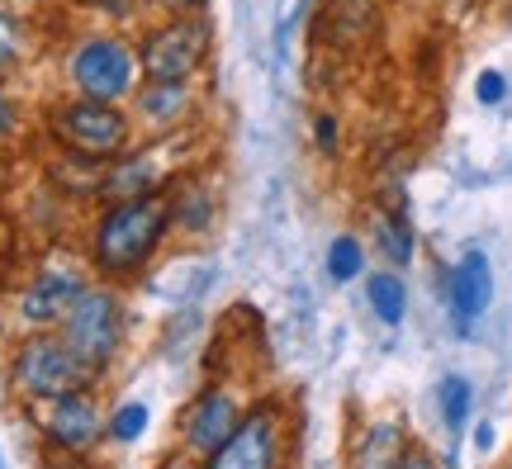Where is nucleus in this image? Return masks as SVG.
Segmentation results:
<instances>
[{"instance_id": "27", "label": "nucleus", "mask_w": 512, "mask_h": 469, "mask_svg": "<svg viewBox=\"0 0 512 469\" xmlns=\"http://www.w3.org/2000/svg\"><path fill=\"white\" fill-rule=\"evenodd\" d=\"M508 469H512V465H508Z\"/></svg>"}, {"instance_id": "5", "label": "nucleus", "mask_w": 512, "mask_h": 469, "mask_svg": "<svg viewBox=\"0 0 512 469\" xmlns=\"http://www.w3.org/2000/svg\"><path fill=\"white\" fill-rule=\"evenodd\" d=\"M204 53H209V29L195 19H181V24H166L162 34H152L143 53V72L152 86H181L204 62Z\"/></svg>"}, {"instance_id": "3", "label": "nucleus", "mask_w": 512, "mask_h": 469, "mask_svg": "<svg viewBox=\"0 0 512 469\" xmlns=\"http://www.w3.org/2000/svg\"><path fill=\"white\" fill-rule=\"evenodd\" d=\"M57 138L81 152V157H119L128 143V124L119 109H110V100H81V105H67L53 119Z\"/></svg>"}, {"instance_id": "7", "label": "nucleus", "mask_w": 512, "mask_h": 469, "mask_svg": "<svg viewBox=\"0 0 512 469\" xmlns=\"http://www.w3.org/2000/svg\"><path fill=\"white\" fill-rule=\"evenodd\" d=\"M280 465V441H275V417L252 413L238 422V432L223 441L219 451L209 455L204 469H275Z\"/></svg>"}, {"instance_id": "11", "label": "nucleus", "mask_w": 512, "mask_h": 469, "mask_svg": "<svg viewBox=\"0 0 512 469\" xmlns=\"http://www.w3.org/2000/svg\"><path fill=\"white\" fill-rule=\"evenodd\" d=\"M81 280L76 275H43V280H34L29 285V294H24V318L29 323H53V318H67L72 313V304L81 299Z\"/></svg>"}, {"instance_id": "8", "label": "nucleus", "mask_w": 512, "mask_h": 469, "mask_svg": "<svg viewBox=\"0 0 512 469\" xmlns=\"http://www.w3.org/2000/svg\"><path fill=\"white\" fill-rule=\"evenodd\" d=\"M43 427H48V436H53L57 446L81 451V446H91L95 436H100V413H95L91 398L76 389V394H62V398H53V403H48Z\"/></svg>"}, {"instance_id": "21", "label": "nucleus", "mask_w": 512, "mask_h": 469, "mask_svg": "<svg viewBox=\"0 0 512 469\" xmlns=\"http://www.w3.org/2000/svg\"><path fill=\"white\" fill-rule=\"evenodd\" d=\"M475 95L484 100V105H498L503 95H508V81H503V72H484L475 81Z\"/></svg>"}, {"instance_id": "9", "label": "nucleus", "mask_w": 512, "mask_h": 469, "mask_svg": "<svg viewBox=\"0 0 512 469\" xmlns=\"http://www.w3.org/2000/svg\"><path fill=\"white\" fill-rule=\"evenodd\" d=\"M489 299H494V271H489V256L470 252L456 271H451V308H456L460 323H470V318H479V313L489 308Z\"/></svg>"}, {"instance_id": "2", "label": "nucleus", "mask_w": 512, "mask_h": 469, "mask_svg": "<svg viewBox=\"0 0 512 469\" xmlns=\"http://www.w3.org/2000/svg\"><path fill=\"white\" fill-rule=\"evenodd\" d=\"M15 379L24 394L34 398H62V394H76L86 379H91V365L76 356L67 342H48V337H38L19 351L15 361Z\"/></svg>"}, {"instance_id": "14", "label": "nucleus", "mask_w": 512, "mask_h": 469, "mask_svg": "<svg viewBox=\"0 0 512 469\" xmlns=\"http://www.w3.org/2000/svg\"><path fill=\"white\" fill-rule=\"evenodd\" d=\"M370 228H375V247H380V256L389 261V266H408V261H413V228H408V218L403 214L380 209Z\"/></svg>"}, {"instance_id": "20", "label": "nucleus", "mask_w": 512, "mask_h": 469, "mask_svg": "<svg viewBox=\"0 0 512 469\" xmlns=\"http://www.w3.org/2000/svg\"><path fill=\"white\" fill-rule=\"evenodd\" d=\"M19 57V24L10 15H0V72Z\"/></svg>"}, {"instance_id": "25", "label": "nucleus", "mask_w": 512, "mask_h": 469, "mask_svg": "<svg viewBox=\"0 0 512 469\" xmlns=\"http://www.w3.org/2000/svg\"><path fill=\"white\" fill-rule=\"evenodd\" d=\"M166 5H176V10H200L204 0H166Z\"/></svg>"}, {"instance_id": "4", "label": "nucleus", "mask_w": 512, "mask_h": 469, "mask_svg": "<svg viewBox=\"0 0 512 469\" xmlns=\"http://www.w3.org/2000/svg\"><path fill=\"white\" fill-rule=\"evenodd\" d=\"M67 346H72L91 370L110 361L114 346H119V304H114V294H105V289H81V299H76L72 313H67Z\"/></svg>"}, {"instance_id": "26", "label": "nucleus", "mask_w": 512, "mask_h": 469, "mask_svg": "<svg viewBox=\"0 0 512 469\" xmlns=\"http://www.w3.org/2000/svg\"><path fill=\"white\" fill-rule=\"evenodd\" d=\"M166 469H185V465H166Z\"/></svg>"}, {"instance_id": "19", "label": "nucleus", "mask_w": 512, "mask_h": 469, "mask_svg": "<svg viewBox=\"0 0 512 469\" xmlns=\"http://www.w3.org/2000/svg\"><path fill=\"white\" fill-rule=\"evenodd\" d=\"M143 427H147V408H143V403H124V408L114 413V427H110V432L119 436V441H133V436L143 432Z\"/></svg>"}, {"instance_id": "22", "label": "nucleus", "mask_w": 512, "mask_h": 469, "mask_svg": "<svg viewBox=\"0 0 512 469\" xmlns=\"http://www.w3.org/2000/svg\"><path fill=\"white\" fill-rule=\"evenodd\" d=\"M399 469H437V465H432V455H427V451L408 446V455H403V465H399Z\"/></svg>"}, {"instance_id": "12", "label": "nucleus", "mask_w": 512, "mask_h": 469, "mask_svg": "<svg viewBox=\"0 0 512 469\" xmlns=\"http://www.w3.org/2000/svg\"><path fill=\"white\" fill-rule=\"evenodd\" d=\"M318 34L342 43V48L347 43H366L375 34V0H328Z\"/></svg>"}, {"instance_id": "24", "label": "nucleus", "mask_w": 512, "mask_h": 469, "mask_svg": "<svg viewBox=\"0 0 512 469\" xmlns=\"http://www.w3.org/2000/svg\"><path fill=\"white\" fill-rule=\"evenodd\" d=\"M10 124H15V114H10V105H5V100H0V138H5V133H10Z\"/></svg>"}, {"instance_id": "18", "label": "nucleus", "mask_w": 512, "mask_h": 469, "mask_svg": "<svg viewBox=\"0 0 512 469\" xmlns=\"http://www.w3.org/2000/svg\"><path fill=\"white\" fill-rule=\"evenodd\" d=\"M147 109H152L157 119H176L185 109L181 86H152V91H147Z\"/></svg>"}, {"instance_id": "15", "label": "nucleus", "mask_w": 512, "mask_h": 469, "mask_svg": "<svg viewBox=\"0 0 512 469\" xmlns=\"http://www.w3.org/2000/svg\"><path fill=\"white\" fill-rule=\"evenodd\" d=\"M370 308H375V318L389 327L403 323V313H408V289L394 271H375L370 275Z\"/></svg>"}, {"instance_id": "13", "label": "nucleus", "mask_w": 512, "mask_h": 469, "mask_svg": "<svg viewBox=\"0 0 512 469\" xmlns=\"http://www.w3.org/2000/svg\"><path fill=\"white\" fill-rule=\"evenodd\" d=\"M408 455V436L399 422H380L361 436V446L351 455V469H399Z\"/></svg>"}, {"instance_id": "10", "label": "nucleus", "mask_w": 512, "mask_h": 469, "mask_svg": "<svg viewBox=\"0 0 512 469\" xmlns=\"http://www.w3.org/2000/svg\"><path fill=\"white\" fill-rule=\"evenodd\" d=\"M238 408H233V398L228 394H204L195 403V417H190V446L204 455H214L228 441V436L238 432Z\"/></svg>"}, {"instance_id": "1", "label": "nucleus", "mask_w": 512, "mask_h": 469, "mask_svg": "<svg viewBox=\"0 0 512 469\" xmlns=\"http://www.w3.org/2000/svg\"><path fill=\"white\" fill-rule=\"evenodd\" d=\"M166 233V204L157 195H133V199H119L100 233H95V256L105 271H133L143 266L152 247L162 242Z\"/></svg>"}, {"instance_id": "17", "label": "nucleus", "mask_w": 512, "mask_h": 469, "mask_svg": "<svg viewBox=\"0 0 512 469\" xmlns=\"http://www.w3.org/2000/svg\"><path fill=\"white\" fill-rule=\"evenodd\" d=\"M361 261H366V256H361V242H356V237H337V242L328 247V275L332 280H356V275H361Z\"/></svg>"}, {"instance_id": "6", "label": "nucleus", "mask_w": 512, "mask_h": 469, "mask_svg": "<svg viewBox=\"0 0 512 469\" xmlns=\"http://www.w3.org/2000/svg\"><path fill=\"white\" fill-rule=\"evenodd\" d=\"M72 76L91 100H119L133 86V57L119 38H91L72 57Z\"/></svg>"}, {"instance_id": "16", "label": "nucleus", "mask_w": 512, "mask_h": 469, "mask_svg": "<svg viewBox=\"0 0 512 469\" xmlns=\"http://www.w3.org/2000/svg\"><path fill=\"white\" fill-rule=\"evenodd\" d=\"M441 417H446V427L460 432L465 427V417H470V384L460 375H446L441 379Z\"/></svg>"}, {"instance_id": "23", "label": "nucleus", "mask_w": 512, "mask_h": 469, "mask_svg": "<svg viewBox=\"0 0 512 469\" xmlns=\"http://www.w3.org/2000/svg\"><path fill=\"white\" fill-rule=\"evenodd\" d=\"M318 143H323V152H332V143H337V124H332L328 114L318 119Z\"/></svg>"}]
</instances>
